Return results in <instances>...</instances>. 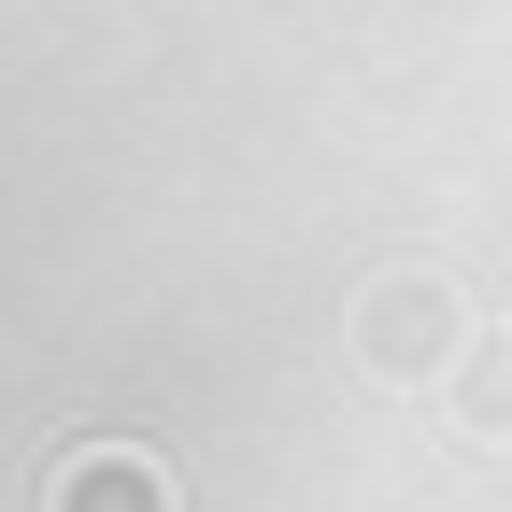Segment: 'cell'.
I'll use <instances>...</instances> for the list:
<instances>
[{"label": "cell", "mask_w": 512, "mask_h": 512, "mask_svg": "<svg viewBox=\"0 0 512 512\" xmlns=\"http://www.w3.org/2000/svg\"><path fill=\"white\" fill-rule=\"evenodd\" d=\"M441 427L484 441V456H512V328H484V342H470V370L441 384Z\"/></svg>", "instance_id": "3"}, {"label": "cell", "mask_w": 512, "mask_h": 512, "mask_svg": "<svg viewBox=\"0 0 512 512\" xmlns=\"http://www.w3.org/2000/svg\"><path fill=\"white\" fill-rule=\"evenodd\" d=\"M43 512H185V484H171L157 441H72L43 470Z\"/></svg>", "instance_id": "2"}, {"label": "cell", "mask_w": 512, "mask_h": 512, "mask_svg": "<svg viewBox=\"0 0 512 512\" xmlns=\"http://www.w3.org/2000/svg\"><path fill=\"white\" fill-rule=\"evenodd\" d=\"M470 342H484V328H470V299L441 285V271H384V285L356 299V356H370L384 384H456Z\"/></svg>", "instance_id": "1"}]
</instances>
